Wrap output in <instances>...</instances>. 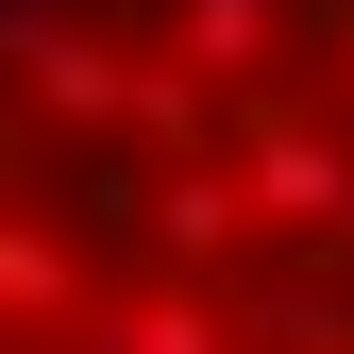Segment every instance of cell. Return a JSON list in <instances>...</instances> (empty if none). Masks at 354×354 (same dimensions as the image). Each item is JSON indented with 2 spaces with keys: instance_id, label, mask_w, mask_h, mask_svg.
Returning a JSON list of instances; mask_svg holds the SVG:
<instances>
[{
  "instance_id": "6da1fadb",
  "label": "cell",
  "mask_w": 354,
  "mask_h": 354,
  "mask_svg": "<svg viewBox=\"0 0 354 354\" xmlns=\"http://www.w3.org/2000/svg\"><path fill=\"white\" fill-rule=\"evenodd\" d=\"M0 354H354V0H0Z\"/></svg>"
}]
</instances>
